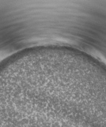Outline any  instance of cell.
Here are the masks:
<instances>
[{"label": "cell", "mask_w": 106, "mask_h": 127, "mask_svg": "<svg viewBox=\"0 0 106 127\" xmlns=\"http://www.w3.org/2000/svg\"><path fill=\"white\" fill-rule=\"evenodd\" d=\"M71 72L18 68L0 90V127H81Z\"/></svg>", "instance_id": "6da1fadb"}]
</instances>
